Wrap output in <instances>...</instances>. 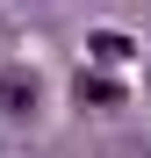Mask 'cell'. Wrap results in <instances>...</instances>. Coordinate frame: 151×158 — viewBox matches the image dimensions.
Instances as JSON below:
<instances>
[{
  "mask_svg": "<svg viewBox=\"0 0 151 158\" xmlns=\"http://www.w3.org/2000/svg\"><path fill=\"white\" fill-rule=\"evenodd\" d=\"M94 50H101V58H130V36H122V29H101Z\"/></svg>",
  "mask_w": 151,
  "mask_h": 158,
  "instance_id": "3957f363",
  "label": "cell"
},
{
  "mask_svg": "<svg viewBox=\"0 0 151 158\" xmlns=\"http://www.w3.org/2000/svg\"><path fill=\"white\" fill-rule=\"evenodd\" d=\"M79 108H122V79H108V72H79Z\"/></svg>",
  "mask_w": 151,
  "mask_h": 158,
  "instance_id": "7a4b0ae2",
  "label": "cell"
},
{
  "mask_svg": "<svg viewBox=\"0 0 151 158\" xmlns=\"http://www.w3.org/2000/svg\"><path fill=\"white\" fill-rule=\"evenodd\" d=\"M0 108L7 115H29L36 108V72H0Z\"/></svg>",
  "mask_w": 151,
  "mask_h": 158,
  "instance_id": "6da1fadb",
  "label": "cell"
}]
</instances>
